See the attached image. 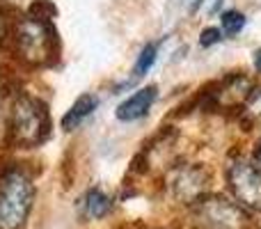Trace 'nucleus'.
I'll use <instances>...</instances> for the list:
<instances>
[{
    "mask_svg": "<svg viewBox=\"0 0 261 229\" xmlns=\"http://www.w3.org/2000/svg\"><path fill=\"white\" fill-rule=\"evenodd\" d=\"M85 209H87V213H90L92 218L106 216V213L110 211V199H108V195L101 193L99 188H92L90 193H87V197H85Z\"/></svg>",
    "mask_w": 261,
    "mask_h": 229,
    "instance_id": "10",
    "label": "nucleus"
},
{
    "mask_svg": "<svg viewBox=\"0 0 261 229\" xmlns=\"http://www.w3.org/2000/svg\"><path fill=\"white\" fill-rule=\"evenodd\" d=\"M254 64H257V69L261 71V50H257V53H254Z\"/></svg>",
    "mask_w": 261,
    "mask_h": 229,
    "instance_id": "18",
    "label": "nucleus"
},
{
    "mask_svg": "<svg viewBox=\"0 0 261 229\" xmlns=\"http://www.w3.org/2000/svg\"><path fill=\"white\" fill-rule=\"evenodd\" d=\"M99 106V99H96L94 94H83L81 99L76 101V104L71 106V108L67 110V115L62 117V126L67 131H71V129H76L78 124H81L85 117H90L92 115V110Z\"/></svg>",
    "mask_w": 261,
    "mask_h": 229,
    "instance_id": "9",
    "label": "nucleus"
},
{
    "mask_svg": "<svg viewBox=\"0 0 261 229\" xmlns=\"http://www.w3.org/2000/svg\"><path fill=\"white\" fill-rule=\"evenodd\" d=\"M0 3L12 5V7H21V5H25V0H0Z\"/></svg>",
    "mask_w": 261,
    "mask_h": 229,
    "instance_id": "16",
    "label": "nucleus"
},
{
    "mask_svg": "<svg viewBox=\"0 0 261 229\" xmlns=\"http://www.w3.org/2000/svg\"><path fill=\"white\" fill-rule=\"evenodd\" d=\"M16 46L30 62H46L53 46V30L37 16H25L16 23Z\"/></svg>",
    "mask_w": 261,
    "mask_h": 229,
    "instance_id": "4",
    "label": "nucleus"
},
{
    "mask_svg": "<svg viewBox=\"0 0 261 229\" xmlns=\"http://www.w3.org/2000/svg\"><path fill=\"white\" fill-rule=\"evenodd\" d=\"M254 165L261 170V140H259V144H257V151H254Z\"/></svg>",
    "mask_w": 261,
    "mask_h": 229,
    "instance_id": "15",
    "label": "nucleus"
},
{
    "mask_svg": "<svg viewBox=\"0 0 261 229\" xmlns=\"http://www.w3.org/2000/svg\"><path fill=\"white\" fill-rule=\"evenodd\" d=\"M245 115L252 121H261V90L252 92L248 96V104H245Z\"/></svg>",
    "mask_w": 261,
    "mask_h": 229,
    "instance_id": "13",
    "label": "nucleus"
},
{
    "mask_svg": "<svg viewBox=\"0 0 261 229\" xmlns=\"http://www.w3.org/2000/svg\"><path fill=\"white\" fill-rule=\"evenodd\" d=\"M0 37H3V23H0Z\"/></svg>",
    "mask_w": 261,
    "mask_h": 229,
    "instance_id": "19",
    "label": "nucleus"
},
{
    "mask_svg": "<svg viewBox=\"0 0 261 229\" xmlns=\"http://www.w3.org/2000/svg\"><path fill=\"white\" fill-rule=\"evenodd\" d=\"M153 62H156V46L147 44L142 48V53L138 55V62H135V76H144V73L151 69Z\"/></svg>",
    "mask_w": 261,
    "mask_h": 229,
    "instance_id": "12",
    "label": "nucleus"
},
{
    "mask_svg": "<svg viewBox=\"0 0 261 229\" xmlns=\"http://www.w3.org/2000/svg\"><path fill=\"white\" fill-rule=\"evenodd\" d=\"M229 188L243 207L261 211V170L250 161H234L227 170Z\"/></svg>",
    "mask_w": 261,
    "mask_h": 229,
    "instance_id": "5",
    "label": "nucleus"
},
{
    "mask_svg": "<svg viewBox=\"0 0 261 229\" xmlns=\"http://www.w3.org/2000/svg\"><path fill=\"white\" fill-rule=\"evenodd\" d=\"M186 3H188V9H193V12H195V9L202 5V0H186Z\"/></svg>",
    "mask_w": 261,
    "mask_h": 229,
    "instance_id": "17",
    "label": "nucleus"
},
{
    "mask_svg": "<svg viewBox=\"0 0 261 229\" xmlns=\"http://www.w3.org/2000/svg\"><path fill=\"white\" fill-rule=\"evenodd\" d=\"M156 96H158L156 85L142 87V90H138L133 96H128V99L119 106V108H117V117L122 121H133V119H138V117L147 115V110L151 108V104L156 101Z\"/></svg>",
    "mask_w": 261,
    "mask_h": 229,
    "instance_id": "7",
    "label": "nucleus"
},
{
    "mask_svg": "<svg viewBox=\"0 0 261 229\" xmlns=\"http://www.w3.org/2000/svg\"><path fill=\"white\" fill-rule=\"evenodd\" d=\"M206 176L197 167H181L176 170L174 181H172V193L181 199V202H197L199 193L204 190Z\"/></svg>",
    "mask_w": 261,
    "mask_h": 229,
    "instance_id": "6",
    "label": "nucleus"
},
{
    "mask_svg": "<svg viewBox=\"0 0 261 229\" xmlns=\"http://www.w3.org/2000/svg\"><path fill=\"white\" fill-rule=\"evenodd\" d=\"M202 46H208V44H216V41H220V30L218 28H206V30L202 32Z\"/></svg>",
    "mask_w": 261,
    "mask_h": 229,
    "instance_id": "14",
    "label": "nucleus"
},
{
    "mask_svg": "<svg viewBox=\"0 0 261 229\" xmlns=\"http://www.w3.org/2000/svg\"><path fill=\"white\" fill-rule=\"evenodd\" d=\"M250 87H252L250 78L231 76L225 81V85L220 87V92H216V99L220 101L222 106H236L239 101H243L250 96Z\"/></svg>",
    "mask_w": 261,
    "mask_h": 229,
    "instance_id": "8",
    "label": "nucleus"
},
{
    "mask_svg": "<svg viewBox=\"0 0 261 229\" xmlns=\"http://www.w3.org/2000/svg\"><path fill=\"white\" fill-rule=\"evenodd\" d=\"M32 207V184L25 172L9 170L0 179V229H21Z\"/></svg>",
    "mask_w": 261,
    "mask_h": 229,
    "instance_id": "2",
    "label": "nucleus"
},
{
    "mask_svg": "<svg viewBox=\"0 0 261 229\" xmlns=\"http://www.w3.org/2000/svg\"><path fill=\"white\" fill-rule=\"evenodd\" d=\"M245 26V16L239 12V9H229V12L222 14V30L227 35H239Z\"/></svg>",
    "mask_w": 261,
    "mask_h": 229,
    "instance_id": "11",
    "label": "nucleus"
},
{
    "mask_svg": "<svg viewBox=\"0 0 261 229\" xmlns=\"http://www.w3.org/2000/svg\"><path fill=\"white\" fill-rule=\"evenodd\" d=\"M50 119L46 113V106L35 96L21 94L14 99L12 115H9V133L12 140L21 147H32V144L44 142L48 135Z\"/></svg>",
    "mask_w": 261,
    "mask_h": 229,
    "instance_id": "1",
    "label": "nucleus"
},
{
    "mask_svg": "<svg viewBox=\"0 0 261 229\" xmlns=\"http://www.w3.org/2000/svg\"><path fill=\"white\" fill-rule=\"evenodd\" d=\"M193 220L199 229H245V213L225 197L199 199L193 209Z\"/></svg>",
    "mask_w": 261,
    "mask_h": 229,
    "instance_id": "3",
    "label": "nucleus"
}]
</instances>
